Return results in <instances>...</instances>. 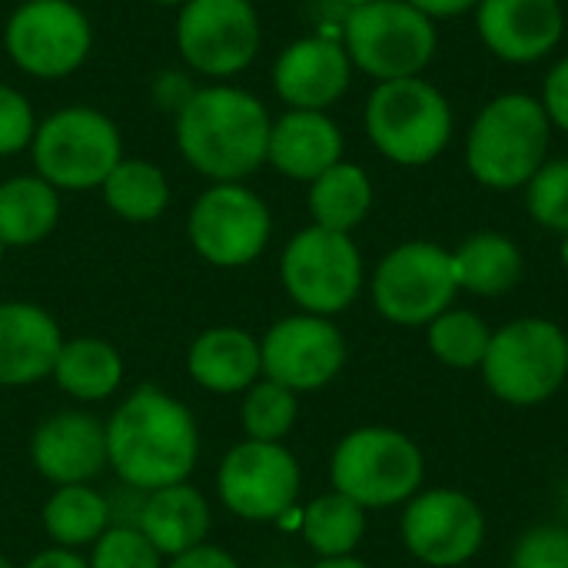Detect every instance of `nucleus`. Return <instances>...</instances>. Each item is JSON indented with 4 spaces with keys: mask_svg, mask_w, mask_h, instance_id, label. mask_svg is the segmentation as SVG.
Instances as JSON below:
<instances>
[{
    "mask_svg": "<svg viewBox=\"0 0 568 568\" xmlns=\"http://www.w3.org/2000/svg\"><path fill=\"white\" fill-rule=\"evenodd\" d=\"M526 206L529 216L552 230L568 233V156L562 160H546L539 173L526 183Z\"/></svg>",
    "mask_w": 568,
    "mask_h": 568,
    "instance_id": "obj_33",
    "label": "nucleus"
},
{
    "mask_svg": "<svg viewBox=\"0 0 568 568\" xmlns=\"http://www.w3.org/2000/svg\"><path fill=\"white\" fill-rule=\"evenodd\" d=\"M303 473L296 456L283 443H236L220 469L216 493L220 503L246 523H276L300 499Z\"/></svg>",
    "mask_w": 568,
    "mask_h": 568,
    "instance_id": "obj_11",
    "label": "nucleus"
},
{
    "mask_svg": "<svg viewBox=\"0 0 568 568\" xmlns=\"http://www.w3.org/2000/svg\"><path fill=\"white\" fill-rule=\"evenodd\" d=\"M539 103H542L549 123H552L556 130H566L568 133V57H562V60L546 73Z\"/></svg>",
    "mask_w": 568,
    "mask_h": 568,
    "instance_id": "obj_37",
    "label": "nucleus"
},
{
    "mask_svg": "<svg viewBox=\"0 0 568 568\" xmlns=\"http://www.w3.org/2000/svg\"><path fill=\"white\" fill-rule=\"evenodd\" d=\"M30 463L53 486H83L106 469V426L80 409L53 413L30 436Z\"/></svg>",
    "mask_w": 568,
    "mask_h": 568,
    "instance_id": "obj_18",
    "label": "nucleus"
},
{
    "mask_svg": "<svg viewBox=\"0 0 568 568\" xmlns=\"http://www.w3.org/2000/svg\"><path fill=\"white\" fill-rule=\"evenodd\" d=\"M87 562L90 568H163V556L136 526H110Z\"/></svg>",
    "mask_w": 568,
    "mask_h": 568,
    "instance_id": "obj_34",
    "label": "nucleus"
},
{
    "mask_svg": "<svg viewBox=\"0 0 568 568\" xmlns=\"http://www.w3.org/2000/svg\"><path fill=\"white\" fill-rule=\"evenodd\" d=\"M552 123L529 93H503L489 100L466 136V166L486 190H519L549 160Z\"/></svg>",
    "mask_w": 568,
    "mask_h": 568,
    "instance_id": "obj_3",
    "label": "nucleus"
},
{
    "mask_svg": "<svg viewBox=\"0 0 568 568\" xmlns=\"http://www.w3.org/2000/svg\"><path fill=\"white\" fill-rule=\"evenodd\" d=\"M103 200L116 216L130 223H150L163 216L170 203V186L160 166L146 160H120L103 180Z\"/></svg>",
    "mask_w": 568,
    "mask_h": 568,
    "instance_id": "obj_30",
    "label": "nucleus"
},
{
    "mask_svg": "<svg viewBox=\"0 0 568 568\" xmlns=\"http://www.w3.org/2000/svg\"><path fill=\"white\" fill-rule=\"evenodd\" d=\"M523 250L506 233H473L453 250V273L459 290L476 296H503L523 280Z\"/></svg>",
    "mask_w": 568,
    "mask_h": 568,
    "instance_id": "obj_24",
    "label": "nucleus"
},
{
    "mask_svg": "<svg viewBox=\"0 0 568 568\" xmlns=\"http://www.w3.org/2000/svg\"><path fill=\"white\" fill-rule=\"evenodd\" d=\"M343 3H346V7L353 10V7H366V3H376V0H343Z\"/></svg>",
    "mask_w": 568,
    "mask_h": 568,
    "instance_id": "obj_44",
    "label": "nucleus"
},
{
    "mask_svg": "<svg viewBox=\"0 0 568 568\" xmlns=\"http://www.w3.org/2000/svg\"><path fill=\"white\" fill-rule=\"evenodd\" d=\"M493 329L473 310H446L426 326V343L433 356L453 369H476L486 359Z\"/></svg>",
    "mask_w": 568,
    "mask_h": 568,
    "instance_id": "obj_31",
    "label": "nucleus"
},
{
    "mask_svg": "<svg viewBox=\"0 0 568 568\" xmlns=\"http://www.w3.org/2000/svg\"><path fill=\"white\" fill-rule=\"evenodd\" d=\"M153 3H163V7H183V3H190V0H153Z\"/></svg>",
    "mask_w": 568,
    "mask_h": 568,
    "instance_id": "obj_43",
    "label": "nucleus"
},
{
    "mask_svg": "<svg viewBox=\"0 0 568 568\" xmlns=\"http://www.w3.org/2000/svg\"><path fill=\"white\" fill-rule=\"evenodd\" d=\"M7 50L33 77H63L90 53V23L70 0H27L7 23Z\"/></svg>",
    "mask_w": 568,
    "mask_h": 568,
    "instance_id": "obj_16",
    "label": "nucleus"
},
{
    "mask_svg": "<svg viewBox=\"0 0 568 568\" xmlns=\"http://www.w3.org/2000/svg\"><path fill=\"white\" fill-rule=\"evenodd\" d=\"M270 230H273V220H270L266 203L240 183L210 186L193 203L190 223H186L193 250L206 263L223 266V270L253 263L266 250Z\"/></svg>",
    "mask_w": 568,
    "mask_h": 568,
    "instance_id": "obj_12",
    "label": "nucleus"
},
{
    "mask_svg": "<svg viewBox=\"0 0 568 568\" xmlns=\"http://www.w3.org/2000/svg\"><path fill=\"white\" fill-rule=\"evenodd\" d=\"M63 336L37 303H0V389L33 386L53 376Z\"/></svg>",
    "mask_w": 568,
    "mask_h": 568,
    "instance_id": "obj_20",
    "label": "nucleus"
},
{
    "mask_svg": "<svg viewBox=\"0 0 568 568\" xmlns=\"http://www.w3.org/2000/svg\"><path fill=\"white\" fill-rule=\"evenodd\" d=\"M300 416V399L293 389L273 383V379H256L240 406V423L246 439L256 443H283L290 429L296 426Z\"/></svg>",
    "mask_w": 568,
    "mask_h": 568,
    "instance_id": "obj_32",
    "label": "nucleus"
},
{
    "mask_svg": "<svg viewBox=\"0 0 568 568\" xmlns=\"http://www.w3.org/2000/svg\"><path fill=\"white\" fill-rule=\"evenodd\" d=\"M166 568H240V566H236V559H233L226 549H220V546H213V542H203V546H196V549H186V552L173 556Z\"/></svg>",
    "mask_w": 568,
    "mask_h": 568,
    "instance_id": "obj_38",
    "label": "nucleus"
},
{
    "mask_svg": "<svg viewBox=\"0 0 568 568\" xmlns=\"http://www.w3.org/2000/svg\"><path fill=\"white\" fill-rule=\"evenodd\" d=\"M476 30L486 50L506 63H536L566 37L559 0H479Z\"/></svg>",
    "mask_w": 568,
    "mask_h": 568,
    "instance_id": "obj_17",
    "label": "nucleus"
},
{
    "mask_svg": "<svg viewBox=\"0 0 568 568\" xmlns=\"http://www.w3.org/2000/svg\"><path fill=\"white\" fill-rule=\"evenodd\" d=\"M406 3H413L416 10H423L433 20H446V17H459L466 10H476L479 0H406Z\"/></svg>",
    "mask_w": 568,
    "mask_h": 568,
    "instance_id": "obj_40",
    "label": "nucleus"
},
{
    "mask_svg": "<svg viewBox=\"0 0 568 568\" xmlns=\"http://www.w3.org/2000/svg\"><path fill=\"white\" fill-rule=\"evenodd\" d=\"M186 373L206 393L216 396L246 393L263 376L260 339L236 326H213L193 339L186 356Z\"/></svg>",
    "mask_w": 568,
    "mask_h": 568,
    "instance_id": "obj_23",
    "label": "nucleus"
},
{
    "mask_svg": "<svg viewBox=\"0 0 568 568\" xmlns=\"http://www.w3.org/2000/svg\"><path fill=\"white\" fill-rule=\"evenodd\" d=\"M263 379H273L286 389L316 393L329 386L346 366V339L329 316H286L266 329L260 339Z\"/></svg>",
    "mask_w": 568,
    "mask_h": 568,
    "instance_id": "obj_13",
    "label": "nucleus"
},
{
    "mask_svg": "<svg viewBox=\"0 0 568 568\" xmlns=\"http://www.w3.org/2000/svg\"><path fill=\"white\" fill-rule=\"evenodd\" d=\"M0 568H13V562H10V559H3V556H0Z\"/></svg>",
    "mask_w": 568,
    "mask_h": 568,
    "instance_id": "obj_45",
    "label": "nucleus"
},
{
    "mask_svg": "<svg viewBox=\"0 0 568 568\" xmlns=\"http://www.w3.org/2000/svg\"><path fill=\"white\" fill-rule=\"evenodd\" d=\"M176 47L200 73H240L260 50V17L250 0H190L176 20Z\"/></svg>",
    "mask_w": 568,
    "mask_h": 568,
    "instance_id": "obj_14",
    "label": "nucleus"
},
{
    "mask_svg": "<svg viewBox=\"0 0 568 568\" xmlns=\"http://www.w3.org/2000/svg\"><path fill=\"white\" fill-rule=\"evenodd\" d=\"M43 532L53 539V546L60 549H73L80 552L83 546H93L110 526H113V513L110 503L83 486H57L50 493V499L43 503Z\"/></svg>",
    "mask_w": 568,
    "mask_h": 568,
    "instance_id": "obj_28",
    "label": "nucleus"
},
{
    "mask_svg": "<svg viewBox=\"0 0 568 568\" xmlns=\"http://www.w3.org/2000/svg\"><path fill=\"white\" fill-rule=\"evenodd\" d=\"M559 260H562V266L568 270V233L562 236V246H559Z\"/></svg>",
    "mask_w": 568,
    "mask_h": 568,
    "instance_id": "obj_42",
    "label": "nucleus"
},
{
    "mask_svg": "<svg viewBox=\"0 0 568 568\" xmlns=\"http://www.w3.org/2000/svg\"><path fill=\"white\" fill-rule=\"evenodd\" d=\"M366 532V509L343 493H326L313 499L303 513V536L320 559L353 556Z\"/></svg>",
    "mask_w": 568,
    "mask_h": 568,
    "instance_id": "obj_29",
    "label": "nucleus"
},
{
    "mask_svg": "<svg viewBox=\"0 0 568 568\" xmlns=\"http://www.w3.org/2000/svg\"><path fill=\"white\" fill-rule=\"evenodd\" d=\"M509 568H568L566 526H536V529H529L516 542Z\"/></svg>",
    "mask_w": 568,
    "mask_h": 568,
    "instance_id": "obj_35",
    "label": "nucleus"
},
{
    "mask_svg": "<svg viewBox=\"0 0 568 568\" xmlns=\"http://www.w3.org/2000/svg\"><path fill=\"white\" fill-rule=\"evenodd\" d=\"M353 77V60L343 43L329 37H303L290 43L276 67L273 87L293 110H323L333 106Z\"/></svg>",
    "mask_w": 568,
    "mask_h": 568,
    "instance_id": "obj_19",
    "label": "nucleus"
},
{
    "mask_svg": "<svg viewBox=\"0 0 568 568\" xmlns=\"http://www.w3.org/2000/svg\"><path fill=\"white\" fill-rule=\"evenodd\" d=\"M3 250H7V246H3V240H0V263H3Z\"/></svg>",
    "mask_w": 568,
    "mask_h": 568,
    "instance_id": "obj_46",
    "label": "nucleus"
},
{
    "mask_svg": "<svg viewBox=\"0 0 568 568\" xmlns=\"http://www.w3.org/2000/svg\"><path fill=\"white\" fill-rule=\"evenodd\" d=\"M456 293L453 253L426 240L389 250L373 273V306L396 326H429L453 306Z\"/></svg>",
    "mask_w": 568,
    "mask_h": 568,
    "instance_id": "obj_10",
    "label": "nucleus"
},
{
    "mask_svg": "<svg viewBox=\"0 0 568 568\" xmlns=\"http://www.w3.org/2000/svg\"><path fill=\"white\" fill-rule=\"evenodd\" d=\"M266 106L236 87L196 90L176 113V146L190 166L220 183H236L266 163Z\"/></svg>",
    "mask_w": 568,
    "mask_h": 568,
    "instance_id": "obj_2",
    "label": "nucleus"
},
{
    "mask_svg": "<svg viewBox=\"0 0 568 568\" xmlns=\"http://www.w3.org/2000/svg\"><path fill=\"white\" fill-rule=\"evenodd\" d=\"M53 379L77 403H100L120 389L123 359L106 339H93V336L63 339L53 366Z\"/></svg>",
    "mask_w": 568,
    "mask_h": 568,
    "instance_id": "obj_25",
    "label": "nucleus"
},
{
    "mask_svg": "<svg viewBox=\"0 0 568 568\" xmlns=\"http://www.w3.org/2000/svg\"><path fill=\"white\" fill-rule=\"evenodd\" d=\"M483 379L493 396L513 406H539L568 379L566 329L542 316H523L493 333Z\"/></svg>",
    "mask_w": 568,
    "mask_h": 568,
    "instance_id": "obj_5",
    "label": "nucleus"
},
{
    "mask_svg": "<svg viewBox=\"0 0 568 568\" xmlns=\"http://www.w3.org/2000/svg\"><path fill=\"white\" fill-rule=\"evenodd\" d=\"M133 526L153 542L160 556L173 559L210 539L213 513L200 489H193L190 483H176L166 489L143 493Z\"/></svg>",
    "mask_w": 568,
    "mask_h": 568,
    "instance_id": "obj_22",
    "label": "nucleus"
},
{
    "mask_svg": "<svg viewBox=\"0 0 568 568\" xmlns=\"http://www.w3.org/2000/svg\"><path fill=\"white\" fill-rule=\"evenodd\" d=\"M33 110L13 87H0V156L23 150L33 140Z\"/></svg>",
    "mask_w": 568,
    "mask_h": 568,
    "instance_id": "obj_36",
    "label": "nucleus"
},
{
    "mask_svg": "<svg viewBox=\"0 0 568 568\" xmlns=\"http://www.w3.org/2000/svg\"><path fill=\"white\" fill-rule=\"evenodd\" d=\"M23 568H90V562L80 556V552H73V549H60V546H53V549H43V552H37L30 562Z\"/></svg>",
    "mask_w": 568,
    "mask_h": 568,
    "instance_id": "obj_39",
    "label": "nucleus"
},
{
    "mask_svg": "<svg viewBox=\"0 0 568 568\" xmlns=\"http://www.w3.org/2000/svg\"><path fill=\"white\" fill-rule=\"evenodd\" d=\"M60 220L57 190L43 176H13L0 183V240L3 246H33Z\"/></svg>",
    "mask_w": 568,
    "mask_h": 568,
    "instance_id": "obj_27",
    "label": "nucleus"
},
{
    "mask_svg": "<svg viewBox=\"0 0 568 568\" xmlns=\"http://www.w3.org/2000/svg\"><path fill=\"white\" fill-rule=\"evenodd\" d=\"M123 160L113 120L90 106H67L33 133V163L53 190H93Z\"/></svg>",
    "mask_w": 568,
    "mask_h": 568,
    "instance_id": "obj_9",
    "label": "nucleus"
},
{
    "mask_svg": "<svg viewBox=\"0 0 568 568\" xmlns=\"http://www.w3.org/2000/svg\"><path fill=\"white\" fill-rule=\"evenodd\" d=\"M419 446L389 426H363L339 439L329 459L333 489L363 509H386L409 503L423 486Z\"/></svg>",
    "mask_w": 568,
    "mask_h": 568,
    "instance_id": "obj_6",
    "label": "nucleus"
},
{
    "mask_svg": "<svg viewBox=\"0 0 568 568\" xmlns=\"http://www.w3.org/2000/svg\"><path fill=\"white\" fill-rule=\"evenodd\" d=\"M456 130L446 93L423 80H383L366 100V133L396 166H429L443 156Z\"/></svg>",
    "mask_w": 568,
    "mask_h": 568,
    "instance_id": "obj_4",
    "label": "nucleus"
},
{
    "mask_svg": "<svg viewBox=\"0 0 568 568\" xmlns=\"http://www.w3.org/2000/svg\"><path fill=\"white\" fill-rule=\"evenodd\" d=\"M373 210V183L369 173L356 163L339 160L326 173L310 183V213L313 226L333 233H353Z\"/></svg>",
    "mask_w": 568,
    "mask_h": 568,
    "instance_id": "obj_26",
    "label": "nucleus"
},
{
    "mask_svg": "<svg viewBox=\"0 0 568 568\" xmlns=\"http://www.w3.org/2000/svg\"><path fill=\"white\" fill-rule=\"evenodd\" d=\"M313 568H369L356 556H336V559H320Z\"/></svg>",
    "mask_w": 568,
    "mask_h": 568,
    "instance_id": "obj_41",
    "label": "nucleus"
},
{
    "mask_svg": "<svg viewBox=\"0 0 568 568\" xmlns=\"http://www.w3.org/2000/svg\"><path fill=\"white\" fill-rule=\"evenodd\" d=\"M266 160L283 176L313 183L343 160V133L323 110H290L270 130Z\"/></svg>",
    "mask_w": 568,
    "mask_h": 568,
    "instance_id": "obj_21",
    "label": "nucleus"
},
{
    "mask_svg": "<svg viewBox=\"0 0 568 568\" xmlns=\"http://www.w3.org/2000/svg\"><path fill=\"white\" fill-rule=\"evenodd\" d=\"M280 280L290 300L313 316L349 310L363 290V256L349 233L323 226L300 230L280 260Z\"/></svg>",
    "mask_w": 568,
    "mask_h": 568,
    "instance_id": "obj_8",
    "label": "nucleus"
},
{
    "mask_svg": "<svg viewBox=\"0 0 568 568\" xmlns=\"http://www.w3.org/2000/svg\"><path fill=\"white\" fill-rule=\"evenodd\" d=\"M406 549L436 568H456L469 562L486 542L483 509L459 489H426L416 493L399 519Z\"/></svg>",
    "mask_w": 568,
    "mask_h": 568,
    "instance_id": "obj_15",
    "label": "nucleus"
},
{
    "mask_svg": "<svg viewBox=\"0 0 568 568\" xmlns=\"http://www.w3.org/2000/svg\"><path fill=\"white\" fill-rule=\"evenodd\" d=\"M200 459L193 413L153 383L136 386L106 423V466L133 493L186 483Z\"/></svg>",
    "mask_w": 568,
    "mask_h": 568,
    "instance_id": "obj_1",
    "label": "nucleus"
},
{
    "mask_svg": "<svg viewBox=\"0 0 568 568\" xmlns=\"http://www.w3.org/2000/svg\"><path fill=\"white\" fill-rule=\"evenodd\" d=\"M343 47L353 67L376 77V83L403 80L419 77L433 63L439 50V30L433 17L406 0H376L349 10Z\"/></svg>",
    "mask_w": 568,
    "mask_h": 568,
    "instance_id": "obj_7",
    "label": "nucleus"
}]
</instances>
